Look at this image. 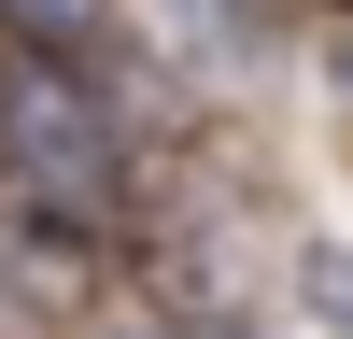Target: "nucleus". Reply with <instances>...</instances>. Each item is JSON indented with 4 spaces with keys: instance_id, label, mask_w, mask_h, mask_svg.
Instances as JSON below:
<instances>
[{
    "instance_id": "obj_5",
    "label": "nucleus",
    "mask_w": 353,
    "mask_h": 339,
    "mask_svg": "<svg viewBox=\"0 0 353 339\" xmlns=\"http://www.w3.org/2000/svg\"><path fill=\"white\" fill-rule=\"evenodd\" d=\"M325 85H339V113H353V28H339V43H325Z\"/></svg>"
},
{
    "instance_id": "obj_1",
    "label": "nucleus",
    "mask_w": 353,
    "mask_h": 339,
    "mask_svg": "<svg viewBox=\"0 0 353 339\" xmlns=\"http://www.w3.org/2000/svg\"><path fill=\"white\" fill-rule=\"evenodd\" d=\"M0 198L85 240H141L156 184H141V127L128 85L71 71V56H0Z\"/></svg>"
},
{
    "instance_id": "obj_6",
    "label": "nucleus",
    "mask_w": 353,
    "mask_h": 339,
    "mask_svg": "<svg viewBox=\"0 0 353 339\" xmlns=\"http://www.w3.org/2000/svg\"><path fill=\"white\" fill-rule=\"evenodd\" d=\"M99 339H184V325H156V311H141V325H99Z\"/></svg>"
},
{
    "instance_id": "obj_3",
    "label": "nucleus",
    "mask_w": 353,
    "mask_h": 339,
    "mask_svg": "<svg viewBox=\"0 0 353 339\" xmlns=\"http://www.w3.org/2000/svg\"><path fill=\"white\" fill-rule=\"evenodd\" d=\"M14 56H71V71H113L128 85V43H113V0H0Z\"/></svg>"
},
{
    "instance_id": "obj_2",
    "label": "nucleus",
    "mask_w": 353,
    "mask_h": 339,
    "mask_svg": "<svg viewBox=\"0 0 353 339\" xmlns=\"http://www.w3.org/2000/svg\"><path fill=\"white\" fill-rule=\"evenodd\" d=\"M113 282H128V240H85L0 198V339H99Z\"/></svg>"
},
{
    "instance_id": "obj_4",
    "label": "nucleus",
    "mask_w": 353,
    "mask_h": 339,
    "mask_svg": "<svg viewBox=\"0 0 353 339\" xmlns=\"http://www.w3.org/2000/svg\"><path fill=\"white\" fill-rule=\"evenodd\" d=\"M297 325L353 339V240H297Z\"/></svg>"
}]
</instances>
